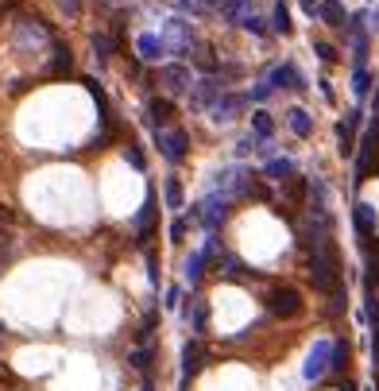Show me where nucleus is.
<instances>
[{"instance_id": "obj_33", "label": "nucleus", "mask_w": 379, "mask_h": 391, "mask_svg": "<svg viewBox=\"0 0 379 391\" xmlns=\"http://www.w3.org/2000/svg\"><path fill=\"white\" fill-rule=\"evenodd\" d=\"M124 159H128L136 171H144V152H139L136 144H128V147H124Z\"/></svg>"}, {"instance_id": "obj_38", "label": "nucleus", "mask_w": 379, "mask_h": 391, "mask_svg": "<svg viewBox=\"0 0 379 391\" xmlns=\"http://www.w3.org/2000/svg\"><path fill=\"white\" fill-rule=\"evenodd\" d=\"M372 113H379V86H375V94H372Z\"/></svg>"}, {"instance_id": "obj_40", "label": "nucleus", "mask_w": 379, "mask_h": 391, "mask_svg": "<svg viewBox=\"0 0 379 391\" xmlns=\"http://www.w3.org/2000/svg\"><path fill=\"white\" fill-rule=\"evenodd\" d=\"M0 380H8V368H4V364H0Z\"/></svg>"}, {"instance_id": "obj_7", "label": "nucleus", "mask_w": 379, "mask_h": 391, "mask_svg": "<svg viewBox=\"0 0 379 391\" xmlns=\"http://www.w3.org/2000/svg\"><path fill=\"white\" fill-rule=\"evenodd\" d=\"M159 152L167 155L170 163H182L190 155V136L182 128H159Z\"/></svg>"}, {"instance_id": "obj_12", "label": "nucleus", "mask_w": 379, "mask_h": 391, "mask_svg": "<svg viewBox=\"0 0 379 391\" xmlns=\"http://www.w3.org/2000/svg\"><path fill=\"white\" fill-rule=\"evenodd\" d=\"M349 8H344V0H321V12H317V20L325 23V28H333V31H344L349 28Z\"/></svg>"}, {"instance_id": "obj_24", "label": "nucleus", "mask_w": 379, "mask_h": 391, "mask_svg": "<svg viewBox=\"0 0 379 391\" xmlns=\"http://www.w3.org/2000/svg\"><path fill=\"white\" fill-rule=\"evenodd\" d=\"M194 66L202 74H217L221 70V62H217V55H213V47H202V51L194 55Z\"/></svg>"}, {"instance_id": "obj_37", "label": "nucleus", "mask_w": 379, "mask_h": 391, "mask_svg": "<svg viewBox=\"0 0 379 391\" xmlns=\"http://www.w3.org/2000/svg\"><path fill=\"white\" fill-rule=\"evenodd\" d=\"M368 28H372V35H379V4L368 8Z\"/></svg>"}, {"instance_id": "obj_43", "label": "nucleus", "mask_w": 379, "mask_h": 391, "mask_svg": "<svg viewBox=\"0 0 379 391\" xmlns=\"http://www.w3.org/2000/svg\"><path fill=\"white\" fill-rule=\"evenodd\" d=\"M0 334H4V329H0Z\"/></svg>"}, {"instance_id": "obj_13", "label": "nucleus", "mask_w": 379, "mask_h": 391, "mask_svg": "<svg viewBox=\"0 0 379 391\" xmlns=\"http://www.w3.org/2000/svg\"><path fill=\"white\" fill-rule=\"evenodd\" d=\"M136 51H139V58H144V62H155V58L170 55V51H167V39L155 35V31H144V35L136 39Z\"/></svg>"}, {"instance_id": "obj_26", "label": "nucleus", "mask_w": 379, "mask_h": 391, "mask_svg": "<svg viewBox=\"0 0 379 391\" xmlns=\"http://www.w3.org/2000/svg\"><path fill=\"white\" fill-rule=\"evenodd\" d=\"M240 28H244V31H252V35H260V39H267V35H271V23H263L255 12L244 16V20H240Z\"/></svg>"}, {"instance_id": "obj_15", "label": "nucleus", "mask_w": 379, "mask_h": 391, "mask_svg": "<svg viewBox=\"0 0 379 391\" xmlns=\"http://www.w3.org/2000/svg\"><path fill=\"white\" fill-rule=\"evenodd\" d=\"M155 213H159V205H155V194L144 198V205H139V217H136V232H139V244H147V237L155 232Z\"/></svg>"}, {"instance_id": "obj_19", "label": "nucleus", "mask_w": 379, "mask_h": 391, "mask_svg": "<svg viewBox=\"0 0 379 391\" xmlns=\"http://www.w3.org/2000/svg\"><path fill=\"white\" fill-rule=\"evenodd\" d=\"M271 31H275V35H291V31H294L286 0H275V8H271Z\"/></svg>"}, {"instance_id": "obj_10", "label": "nucleus", "mask_w": 379, "mask_h": 391, "mask_svg": "<svg viewBox=\"0 0 379 391\" xmlns=\"http://www.w3.org/2000/svg\"><path fill=\"white\" fill-rule=\"evenodd\" d=\"M175 116H178V109H175V101H170V97H151V101H147V128H167V124H175Z\"/></svg>"}, {"instance_id": "obj_18", "label": "nucleus", "mask_w": 379, "mask_h": 391, "mask_svg": "<svg viewBox=\"0 0 379 391\" xmlns=\"http://www.w3.org/2000/svg\"><path fill=\"white\" fill-rule=\"evenodd\" d=\"M86 81V89H89V97L97 101V116H101V124H109L112 120V113H109V94H105V86L97 78H81Z\"/></svg>"}, {"instance_id": "obj_32", "label": "nucleus", "mask_w": 379, "mask_h": 391, "mask_svg": "<svg viewBox=\"0 0 379 391\" xmlns=\"http://www.w3.org/2000/svg\"><path fill=\"white\" fill-rule=\"evenodd\" d=\"M54 4L66 12V20H78V16H81V0H54Z\"/></svg>"}, {"instance_id": "obj_25", "label": "nucleus", "mask_w": 379, "mask_h": 391, "mask_svg": "<svg viewBox=\"0 0 379 391\" xmlns=\"http://www.w3.org/2000/svg\"><path fill=\"white\" fill-rule=\"evenodd\" d=\"M314 55H317L325 66H337V62H341V51H337L333 43H325V39H314Z\"/></svg>"}, {"instance_id": "obj_34", "label": "nucleus", "mask_w": 379, "mask_h": 391, "mask_svg": "<svg viewBox=\"0 0 379 391\" xmlns=\"http://www.w3.org/2000/svg\"><path fill=\"white\" fill-rule=\"evenodd\" d=\"M170 240H175V244H182V240H186V217L170 221Z\"/></svg>"}, {"instance_id": "obj_27", "label": "nucleus", "mask_w": 379, "mask_h": 391, "mask_svg": "<svg viewBox=\"0 0 379 391\" xmlns=\"http://www.w3.org/2000/svg\"><path fill=\"white\" fill-rule=\"evenodd\" d=\"M155 322H159V310H147L144 314V322H139V329H136V337H139V345H147L155 334Z\"/></svg>"}, {"instance_id": "obj_3", "label": "nucleus", "mask_w": 379, "mask_h": 391, "mask_svg": "<svg viewBox=\"0 0 379 391\" xmlns=\"http://www.w3.org/2000/svg\"><path fill=\"white\" fill-rule=\"evenodd\" d=\"M225 78H217V74H205V78L194 81V89H190V101H194V109H205L209 113L213 105L225 97V86H221Z\"/></svg>"}, {"instance_id": "obj_2", "label": "nucleus", "mask_w": 379, "mask_h": 391, "mask_svg": "<svg viewBox=\"0 0 379 391\" xmlns=\"http://www.w3.org/2000/svg\"><path fill=\"white\" fill-rule=\"evenodd\" d=\"M329 368H333V341L317 337L314 348L306 353V364H302V380H306V384H317Z\"/></svg>"}, {"instance_id": "obj_35", "label": "nucleus", "mask_w": 379, "mask_h": 391, "mask_svg": "<svg viewBox=\"0 0 379 391\" xmlns=\"http://www.w3.org/2000/svg\"><path fill=\"white\" fill-rule=\"evenodd\" d=\"M252 94V101H267L271 94H275V89H271V81H263V86H255V89H248Z\"/></svg>"}, {"instance_id": "obj_1", "label": "nucleus", "mask_w": 379, "mask_h": 391, "mask_svg": "<svg viewBox=\"0 0 379 391\" xmlns=\"http://www.w3.org/2000/svg\"><path fill=\"white\" fill-rule=\"evenodd\" d=\"M263 306H267V314H275V318H283V322L298 318V314L306 310V302H302V295L294 287H271L267 295H263Z\"/></svg>"}, {"instance_id": "obj_29", "label": "nucleus", "mask_w": 379, "mask_h": 391, "mask_svg": "<svg viewBox=\"0 0 379 391\" xmlns=\"http://www.w3.org/2000/svg\"><path fill=\"white\" fill-rule=\"evenodd\" d=\"M186 314H194V334H205V318H209V306L205 302H190Z\"/></svg>"}, {"instance_id": "obj_36", "label": "nucleus", "mask_w": 379, "mask_h": 391, "mask_svg": "<svg viewBox=\"0 0 379 391\" xmlns=\"http://www.w3.org/2000/svg\"><path fill=\"white\" fill-rule=\"evenodd\" d=\"M163 302H167L170 310H175V306L182 302V287H167V298H163Z\"/></svg>"}, {"instance_id": "obj_28", "label": "nucleus", "mask_w": 379, "mask_h": 391, "mask_svg": "<svg viewBox=\"0 0 379 391\" xmlns=\"http://www.w3.org/2000/svg\"><path fill=\"white\" fill-rule=\"evenodd\" d=\"M163 194H167V205H170V210H182V182H178V178H167Z\"/></svg>"}, {"instance_id": "obj_6", "label": "nucleus", "mask_w": 379, "mask_h": 391, "mask_svg": "<svg viewBox=\"0 0 379 391\" xmlns=\"http://www.w3.org/2000/svg\"><path fill=\"white\" fill-rule=\"evenodd\" d=\"M248 105H252V94H225V97H221V101L209 109V116H213L217 124H233V120H240V116H244V109H248Z\"/></svg>"}, {"instance_id": "obj_42", "label": "nucleus", "mask_w": 379, "mask_h": 391, "mask_svg": "<svg viewBox=\"0 0 379 391\" xmlns=\"http://www.w3.org/2000/svg\"><path fill=\"white\" fill-rule=\"evenodd\" d=\"M4 4H12V8H16V4H20V0H4Z\"/></svg>"}, {"instance_id": "obj_23", "label": "nucleus", "mask_w": 379, "mask_h": 391, "mask_svg": "<svg viewBox=\"0 0 379 391\" xmlns=\"http://www.w3.org/2000/svg\"><path fill=\"white\" fill-rule=\"evenodd\" d=\"M205 264H209V252H205V248H202V252H194V256H190V260H186V283H197V279H202Z\"/></svg>"}, {"instance_id": "obj_9", "label": "nucleus", "mask_w": 379, "mask_h": 391, "mask_svg": "<svg viewBox=\"0 0 379 391\" xmlns=\"http://www.w3.org/2000/svg\"><path fill=\"white\" fill-rule=\"evenodd\" d=\"M352 225H356L360 240H364V244H372V237H375V229H379L375 205L372 202H356V205H352Z\"/></svg>"}, {"instance_id": "obj_11", "label": "nucleus", "mask_w": 379, "mask_h": 391, "mask_svg": "<svg viewBox=\"0 0 379 391\" xmlns=\"http://www.w3.org/2000/svg\"><path fill=\"white\" fill-rule=\"evenodd\" d=\"M51 51H54V58H51V66H47V78H54V81L70 78V74H74V51L62 43V39H54Z\"/></svg>"}, {"instance_id": "obj_21", "label": "nucleus", "mask_w": 379, "mask_h": 391, "mask_svg": "<svg viewBox=\"0 0 379 391\" xmlns=\"http://www.w3.org/2000/svg\"><path fill=\"white\" fill-rule=\"evenodd\" d=\"M89 43H93L97 62H109V58H112V51H117V43H112V39L105 35V31H93V39H89Z\"/></svg>"}, {"instance_id": "obj_14", "label": "nucleus", "mask_w": 379, "mask_h": 391, "mask_svg": "<svg viewBox=\"0 0 379 391\" xmlns=\"http://www.w3.org/2000/svg\"><path fill=\"white\" fill-rule=\"evenodd\" d=\"M294 174H298V167H294L291 155H275V159L263 163V178H271V182H291Z\"/></svg>"}, {"instance_id": "obj_5", "label": "nucleus", "mask_w": 379, "mask_h": 391, "mask_svg": "<svg viewBox=\"0 0 379 391\" xmlns=\"http://www.w3.org/2000/svg\"><path fill=\"white\" fill-rule=\"evenodd\" d=\"M163 39H167V51L170 55H190V20H182V16H170L167 23H163V31H159Z\"/></svg>"}, {"instance_id": "obj_22", "label": "nucleus", "mask_w": 379, "mask_h": 391, "mask_svg": "<svg viewBox=\"0 0 379 391\" xmlns=\"http://www.w3.org/2000/svg\"><path fill=\"white\" fill-rule=\"evenodd\" d=\"M202 368V345L197 341H186V348H182V372L190 376V372H197Z\"/></svg>"}, {"instance_id": "obj_4", "label": "nucleus", "mask_w": 379, "mask_h": 391, "mask_svg": "<svg viewBox=\"0 0 379 391\" xmlns=\"http://www.w3.org/2000/svg\"><path fill=\"white\" fill-rule=\"evenodd\" d=\"M267 81H271V89H286V94H302L306 89V78H302V70L294 62H279V66H271V74H267Z\"/></svg>"}, {"instance_id": "obj_41", "label": "nucleus", "mask_w": 379, "mask_h": 391, "mask_svg": "<svg viewBox=\"0 0 379 391\" xmlns=\"http://www.w3.org/2000/svg\"><path fill=\"white\" fill-rule=\"evenodd\" d=\"M341 391H356V387H352V384H341Z\"/></svg>"}, {"instance_id": "obj_31", "label": "nucleus", "mask_w": 379, "mask_h": 391, "mask_svg": "<svg viewBox=\"0 0 379 391\" xmlns=\"http://www.w3.org/2000/svg\"><path fill=\"white\" fill-rule=\"evenodd\" d=\"M147 279H151V287H159V256L147 248Z\"/></svg>"}, {"instance_id": "obj_17", "label": "nucleus", "mask_w": 379, "mask_h": 391, "mask_svg": "<svg viewBox=\"0 0 379 391\" xmlns=\"http://www.w3.org/2000/svg\"><path fill=\"white\" fill-rule=\"evenodd\" d=\"M352 97H356L360 105L372 97V70H368V66H352Z\"/></svg>"}, {"instance_id": "obj_39", "label": "nucleus", "mask_w": 379, "mask_h": 391, "mask_svg": "<svg viewBox=\"0 0 379 391\" xmlns=\"http://www.w3.org/2000/svg\"><path fill=\"white\" fill-rule=\"evenodd\" d=\"M139 391H155V387H151V380H144V387H139Z\"/></svg>"}, {"instance_id": "obj_16", "label": "nucleus", "mask_w": 379, "mask_h": 391, "mask_svg": "<svg viewBox=\"0 0 379 391\" xmlns=\"http://www.w3.org/2000/svg\"><path fill=\"white\" fill-rule=\"evenodd\" d=\"M286 128H291L298 140H310L314 136V116L302 109V105H291V109H286Z\"/></svg>"}, {"instance_id": "obj_8", "label": "nucleus", "mask_w": 379, "mask_h": 391, "mask_svg": "<svg viewBox=\"0 0 379 391\" xmlns=\"http://www.w3.org/2000/svg\"><path fill=\"white\" fill-rule=\"evenodd\" d=\"M159 81L167 86V94H190L194 89V74H190L186 62H167L159 70Z\"/></svg>"}, {"instance_id": "obj_30", "label": "nucleus", "mask_w": 379, "mask_h": 391, "mask_svg": "<svg viewBox=\"0 0 379 391\" xmlns=\"http://www.w3.org/2000/svg\"><path fill=\"white\" fill-rule=\"evenodd\" d=\"M128 364H132L136 372H147V368H151V348H147V345H139L136 353L128 356Z\"/></svg>"}, {"instance_id": "obj_20", "label": "nucleus", "mask_w": 379, "mask_h": 391, "mask_svg": "<svg viewBox=\"0 0 379 391\" xmlns=\"http://www.w3.org/2000/svg\"><path fill=\"white\" fill-rule=\"evenodd\" d=\"M252 132L260 140H271V136H275V116H271L267 109H255L252 113Z\"/></svg>"}]
</instances>
